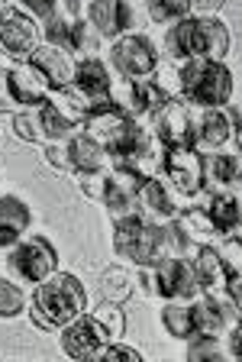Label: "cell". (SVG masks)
<instances>
[{
  "label": "cell",
  "mask_w": 242,
  "mask_h": 362,
  "mask_svg": "<svg viewBox=\"0 0 242 362\" xmlns=\"http://www.w3.org/2000/svg\"><path fill=\"white\" fill-rule=\"evenodd\" d=\"M39 117H42V129H46V143H65V139L78 129V127H71V123L65 120L49 100L39 104Z\"/></svg>",
  "instance_id": "33"
},
{
  "label": "cell",
  "mask_w": 242,
  "mask_h": 362,
  "mask_svg": "<svg viewBox=\"0 0 242 362\" xmlns=\"http://www.w3.org/2000/svg\"><path fill=\"white\" fill-rule=\"evenodd\" d=\"M30 62L46 75L49 88H65V84L75 81V55L59 49V45H49V42H39L36 49L30 52Z\"/></svg>",
  "instance_id": "16"
},
{
  "label": "cell",
  "mask_w": 242,
  "mask_h": 362,
  "mask_svg": "<svg viewBox=\"0 0 242 362\" xmlns=\"http://www.w3.org/2000/svg\"><path fill=\"white\" fill-rule=\"evenodd\" d=\"M81 133H87L94 143L104 146L110 158H123L126 152L136 149L139 139H143L149 129L123 104H116L114 98H107V100L91 104V110H87V117H84V123H81Z\"/></svg>",
  "instance_id": "2"
},
{
  "label": "cell",
  "mask_w": 242,
  "mask_h": 362,
  "mask_svg": "<svg viewBox=\"0 0 242 362\" xmlns=\"http://www.w3.org/2000/svg\"><path fill=\"white\" fill-rule=\"evenodd\" d=\"M78 191L91 201L104 197V172H78Z\"/></svg>",
  "instance_id": "41"
},
{
  "label": "cell",
  "mask_w": 242,
  "mask_h": 362,
  "mask_svg": "<svg viewBox=\"0 0 242 362\" xmlns=\"http://www.w3.org/2000/svg\"><path fill=\"white\" fill-rule=\"evenodd\" d=\"M23 13H30L36 23H46L49 16L59 13V0H20Z\"/></svg>",
  "instance_id": "42"
},
{
  "label": "cell",
  "mask_w": 242,
  "mask_h": 362,
  "mask_svg": "<svg viewBox=\"0 0 242 362\" xmlns=\"http://www.w3.org/2000/svg\"><path fill=\"white\" fill-rule=\"evenodd\" d=\"M236 129H239V110L236 107H200V117H194V149H223L236 136Z\"/></svg>",
  "instance_id": "9"
},
{
  "label": "cell",
  "mask_w": 242,
  "mask_h": 362,
  "mask_svg": "<svg viewBox=\"0 0 242 362\" xmlns=\"http://www.w3.org/2000/svg\"><path fill=\"white\" fill-rule=\"evenodd\" d=\"M184 197L178 194V191L168 185L162 175H155V178H145L143 188H139V211H143V217H152V220H171L174 214L184 207Z\"/></svg>",
  "instance_id": "14"
},
{
  "label": "cell",
  "mask_w": 242,
  "mask_h": 362,
  "mask_svg": "<svg viewBox=\"0 0 242 362\" xmlns=\"http://www.w3.org/2000/svg\"><path fill=\"white\" fill-rule=\"evenodd\" d=\"M42 36H46L49 45H59V49H65V52H71V20H65V16H49L46 26H42Z\"/></svg>",
  "instance_id": "37"
},
{
  "label": "cell",
  "mask_w": 242,
  "mask_h": 362,
  "mask_svg": "<svg viewBox=\"0 0 242 362\" xmlns=\"http://www.w3.org/2000/svg\"><path fill=\"white\" fill-rule=\"evenodd\" d=\"M46 162L52 168H59V172H75V168H71V158H68L65 143H46Z\"/></svg>",
  "instance_id": "43"
},
{
  "label": "cell",
  "mask_w": 242,
  "mask_h": 362,
  "mask_svg": "<svg viewBox=\"0 0 242 362\" xmlns=\"http://www.w3.org/2000/svg\"><path fill=\"white\" fill-rule=\"evenodd\" d=\"M188 359L190 362L219 359V339L217 337H204V333H194V337H188Z\"/></svg>",
  "instance_id": "38"
},
{
  "label": "cell",
  "mask_w": 242,
  "mask_h": 362,
  "mask_svg": "<svg viewBox=\"0 0 242 362\" xmlns=\"http://www.w3.org/2000/svg\"><path fill=\"white\" fill-rule=\"evenodd\" d=\"M143 181L136 172H129L126 165H114L110 172L104 175V197L100 204L107 207L110 217H123V214H133L139 211V188H143Z\"/></svg>",
  "instance_id": "12"
},
{
  "label": "cell",
  "mask_w": 242,
  "mask_h": 362,
  "mask_svg": "<svg viewBox=\"0 0 242 362\" xmlns=\"http://www.w3.org/2000/svg\"><path fill=\"white\" fill-rule=\"evenodd\" d=\"M87 23L97 30L100 39L114 42L116 36H123L133 26V10H129L126 0H91L87 4Z\"/></svg>",
  "instance_id": "15"
},
{
  "label": "cell",
  "mask_w": 242,
  "mask_h": 362,
  "mask_svg": "<svg viewBox=\"0 0 242 362\" xmlns=\"http://www.w3.org/2000/svg\"><path fill=\"white\" fill-rule=\"evenodd\" d=\"M168 100V94L159 88V84L152 81V78H139V81H129V107L126 110L133 117H155L159 107Z\"/></svg>",
  "instance_id": "27"
},
{
  "label": "cell",
  "mask_w": 242,
  "mask_h": 362,
  "mask_svg": "<svg viewBox=\"0 0 242 362\" xmlns=\"http://www.w3.org/2000/svg\"><path fill=\"white\" fill-rule=\"evenodd\" d=\"M188 4H190V10H194L197 16H213L223 4H226V0H188Z\"/></svg>",
  "instance_id": "44"
},
{
  "label": "cell",
  "mask_w": 242,
  "mask_h": 362,
  "mask_svg": "<svg viewBox=\"0 0 242 362\" xmlns=\"http://www.w3.org/2000/svg\"><path fill=\"white\" fill-rule=\"evenodd\" d=\"M145 10H149V16L155 23H174L181 20V16L190 13V4L188 0H145Z\"/></svg>",
  "instance_id": "36"
},
{
  "label": "cell",
  "mask_w": 242,
  "mask_h": 362,
  "mask_svg": "<svg viewBox=\"0 0 242 362\" xmlns=\"http://www.w3.org/2000/svg\"><path fill=\"white\" fill-rule=\"evenodd\" d=\"M162 175L184 201H190L204 191V152L194 146H168Z\"/></svg>",
  "instance_id": "7"
},
{
  "label": "cell",
  "mask_w": 242,
  "mask_h": 362,
  "mask_svg": "<svg viewBox=\"0 0 242 362\" xmlns=\"http://www.w3.org/2000/svg\"><path fill=\"white\" fill-rule=\"evenodd\" d=\"M91 317L104 327L110 339H123V333H126V314H123V304L104 301V298H100V304L91 310Z\"/></svg>",
  "instance_id": "31"
},
{
  "label": "cell",
  "mask_w": 242,
  "mask_h": 362,
  "mask_svg": "<svg viewBox=\"0 0 242 362\" xmlns=\"http://www.w3.org/2000/svg\"><path fill=\"white\" fill-rule=\"evenodd\" d=\"M152 294H162L165 301H194L200 298V281L188 256H168L159 265H152Z\"/></svg>",
  "instance_id": "5"
},
{
  "label": "cell",
  "mask_w": 242,
  "mask_h": 362,
  "mask_svg": "<svg viewBox=\"0 0 242 362\" xmlns=\"http://www.w3.org/2000/svg\"><path fill=\"white\" fill-rule=\"evenodd\" d=\"M162 327H165L168 337H174V339L194 337L190 304L188 301H165V308H162Z\"/></svg>",
  "instance_id": "30"
},
{
  "label": "cell",
  "mask_w": 242,
  "mask_h": 362,
  "mask_svg": "<svg viewBox=\"0 0 242 362\" xmlns=\"http://www.w3.org/2000/svg\"><path fill=\"white\" fill-rule=\"evenodd\" d=\"M207 217H210L213 230H217L219 236H229V233H239V197L233 194V191H213L210 201H207Z\"/></svg>",
  "instance_id": "25"
},
{
  "label": "cell",
  "mask_w": 242,
  "mask_h": 362,
  "mask_svg": "<svg viewBox=\"0 0 242 362\" xmlns=\"http://www.w3.org/2000/svg\"><path fill=\"white\" fill-rule=\"evenodd\" d=\"M152 120H155L152 133L165 149L168 146H194V110L184 98H168Z\"/></svg>",
  "instance_id": "10"
},
{
  "label": "cell",
  "mask_w": 242,
  "mask_h": 362,
  "mask_svg": "<svg viewBox=\"0 0 242 362\" xmlns=\"http://www.w3.org/2000/svg\"><path fill=\"white\" fill-rule=\"evenodd\" d=\"M162 162H165V146L155 139L152 129L139 139L136 149L126 152L123 158H116V165H126L129 172H136L139 178H155V175H162Z\"/></svg>",
  "instance_id": "20"
},
{
  "label": "cell",
  "mask_w": 242,
  "mask_h": 362,
  "mask_svg": "<svg viewBox=\"0 0 242 362\" xmlns=\"http://www.w3.org/2000/svg\"><path fill=\"white\" fill-rule=\"evenodd\" d=\"M133 288H136V272L126 269V265H110L100 275V298L104 301H129L133 298Z\"/></svg>",
  "instance_id": "28"
},
{
  "label": "cell",
  "mask_w": 242,
  "mask_h": 362,
  "mask_svg": "<svg viewBox=\"0 0 242 362\" xmlns=\"http://www.w3.org/2000/svg\"><path fill=\"white\" fill-rule=\"evenodd\" d=\"M168 223L174 226L178 240L184 243L188 259L197 246H207V243H213V236H217V230H213V223H210V217H207L204 207H181Z\"/></svg>",
  "instance_id": "17"
},
{
  "label": "cell",
  "mask_w": 242,
  "mask_h": 362,
  "mask_svg": "<svg viewBox=\"0 0 242 362\" xmlns=\"http://www.w3.org/2000/svg\"><path fill=\"white\" fill-rule=\"evenodd\" d=\"M178 78L181 98L190 107H226L233 100V71L223 62L190 55L178 62Z\"/></svg>",
  "instance_id": "3"
},
{
  "label": "cell",
  "mask_w": 242,
  "mask_h": 362,
  "mask_svg": "<svg viewBox=\"0 0 242 362\" xmlns=\"http://www.w3.org/2000/svg\"><path fill=\"white\" fill-rule=\"evenodd\" d=\"M59 346L61 353L68 356V359H78V362H87V359H97V349L104 346V343H110V337H107V330L94 320L87 310L84 314H78L75 320H68L65 327H59Z\"/></svg>",
  "instance_id": "8"
},
{
  "label": "cell",
  "mask_w": 242,
  "mask_h": 362,
  "mask_svg": "<svg viewBox=\"0 0 242 362\" xmlns=\"http://www.w3.org/2000/svg\"><path fill=\"white\" fill-rule=\"evenodd\" d=\"M165 55L171 62H184L194 55V16H181V20L168 23L165 33Z\"/></svg>",
  "instance_id": "29"
},
{
  "label": "cell",
  "mask_w": 242,
  "mask_h": 362,
  "mask_svg": "<svg viewBox=\"0 0 242 362\" xmlns=\"http://www.w3.org/2000/svg\"><path fill=\"white\" fill-rule=\"evenodd\" d=\"M97 359L100 362H143V353L126 346L123 339H110V343H104V346L97 349Z\"/></svg>",
  "instance_id": "39"
},
{
  "label": "cell",
  "mask_w": 242,
  "mask_h": 362,
  "mask_svg": "<svg viewBox=\"0 0 242 362\" xmlns=\"http://www.w3.org/2000/svg\"><path fill=\"white\" fill-rule=\"evenodd\" d=\"M26 308V294L10 279H0V320H13Z\"/></svg>",
  "instance_id": "35"
},
{
  "label": "cell",
  "mask_w": 242,
  "mask_h": 362,
  "mask_svg": "<svg viewBox=\"0 0 242 362\" xmlns=\"http://www.w3.org/2000/svg\"><path fill=\"white\" fill-rule=\"evenodd\" d=\"M84 310H87V291L71 272L55 269L46 281H39L30 298V320L39 330H59Z\"/></svg>",
  "instance_id": "1"
},
{
  "label": "cell",
  "mask_w": 242,
  "mask_h": 362,
  "mask_svg": "<svg viewBox=\"0 0 242 362\" xmlns=\"http://www.w3.org/2000/svg\"><path fill=\"white\" fill-rule=\"evenodd\" d=\"M65 149H68V158H71V168L75 172H104L107 165V149L100 143H94L87 133L75 129V133L65 139Z\"/></svg>",
  "instance_id": "23"
},
{
  "label": "cell",
  "mask_w": 242,
  "mask_h": 362,
  "mask_svg": "<svg viewBox=\"0 0 242 362\" xmlns=\"http://www.w3.org/2000/svg\"><path fill=\"white\" fill-rule=\"evenodd\" d=\"M13 133L23 143H46V129H42L39 107H23L20 113H13Z\"/></svg>",
  "instance_id": "32"
},
{
  "label": "cell",
  "mask_w": 242,
  "mask_h": 362,
  "mask_svg": "<svg viewBox=\"0 0 242 362\" xmlns=\"http://www.w3.org/2000/svg\"><path fill=\"white\" fill-rule=\"evenodd\" d=\"M242 165H239V156L236 152H204V191H226L236 185L239 178Z\"/></svg>",
  "instance_id": "21"
},
{
  "label": "cell",
  "mask_w": 242,
  "mask_h": 362,
  "mask_svg": "<svg viewBox=\"0 0 242 362\" xmlns=\"http://www.w3.org/2000/svg\"><path fill=\"white\" fill-rule=\"evenodd\" d=\"M7 88H10L13 104H23V107H39L49 98V90H52L46 75H42L30 59L13 62V65L7 68Z\"/></svg>",
  "instance_id": "13"
},
{
  "label": "cell",
  "mask_w": 242,
  "mask_h": 362,
  "mask_svg": "<svg viewBox=\"0 0 242 362\" xmlns=\"http://www.w3.org/2000/svg\"><path fill=\"white\" fill-rule=\"evenodd\" d=\"M190 265L197 272V281H200V291L204 294H213V291H223L226 285V272H223V262H219V252L213 243L207 246H197L190 252Z\"/></svg>",
  "instance_id": "24"
},
{
  "label": "cell",
  "mask_w": 242,
  "mask_h": 362,
  "mask_svg": "<svg viewBox=\"0 0 242 362\" xmlns=\"http://www.w3.org/2000/svg\"><path fill=\"white\" fill-rule=\"evenodd\" d=\"M46 100L61 113V117H65V120L71 123V127H78V129H81L84 117H87V110H91V98H87V94H81L75 84H65V88H52Z\"/></svg>",
  "instance_id": "26"
},
{
  "label": "cell",
  "mask_w": 242,
  "mask_h": 362,
  "mask_svg": "<svg viewBox=\"0 0 242 362\" xmlns=\"http://www.w3.org/2000/svg\"><path fill=\"white\" fill-rule=\"evenodd\" d=\"M10 107H13V98L7 88V68H0V113H10Z\"/></svg>",
  "instance_id": "45"
},
{
  "label": "cell",
  "mask_w": 242,
  "mask_h": 362,
  "mask_svg": "<svg viewBox=\"0 0 242 362\" xmlns=\"http://www.w3.org/2000/svg\"><path fill=\"white\" fill-rule=\"evenodd\" d=\"M152 81L159 84L168 98H181V78H178V65H171V62L155 68V71H152Z\"/></svg>",
  "instance_id": "40"
},
{
  "label": "cell",
  "mask_w": 242,
  "mask_h": 362,
  "mask_svg": "<svg viewBox=\"0 0 242 362\" xmlns=\"http://www.w3.org/2000/svg\"><path fill=\"white\" fill-rule=\"evenodd\" d=\"M229 52V30L217 16H194V55L223 62Z\"/></svg>",
  "instance_id": "18"
},
{
  "label": "cell",
  "mask_w": 242,
  "mask_h": 362,
  "mask_svg": "<svg viewBox=\"0 0 242 362\" xmlns=\"http://www.w3.org/2000/svg\"><path fill=\"white\" fill-rule=\"evenodd\" d=\"M10 7V0H0V10H7Z\"/></svg>",
  "instance_id": "46"
},
{
  "label": "cell",
  "mask_w": 242,
  "mask_h": 362,
  "mask_svg": "<svg viewBox=\"0 0 242 362\" xmlns=\"http://www.w3.org/2000/svg\"><path fill=\"white\" fill-rule=\"evenodd\" d=\"M110 62L126 81H139V78H152V71L159 68V49L149 36L123 33L110 45Z\"/></svg>",
  "instance_id": "6"
},
{
  "label": "cell",
  "mask_w": 242,
  "mask_h": 362,
  "mask_svg": "<svg viewBox=\"0 0 242 362\" xmlns=\"http://www.w3.org/2000/svg\"><path fill=\"white\" fill-rule=\"evenodd\" d=\"M97 42H100L97 30H94L84 16H75V20H71V55L75 52H81V55L97 52Z\"/></svg>",
  "instance_id": "34"
},
{
  "label": "cell",
  "mask_w": 242,
  "mask_h": 362,
  "mask_svg": "<svg viewBox=\"0 0 242 362\" xmlns=\"http://www.w3.org/2000/svg\"><path fill=\"white\" fill-rule=\"evenodd\" d=\"M71 84H75L81 94H87V98H91V104L107 100L110 94H114V78H110V68H107L97 55H84V59L78 62V65H75V81H71Z\"/></svg>",
  "instance_id": "19"
},
{
  "label": "cell",
  "mask_w": 242,
  "mask_h": 362,
  "mask_svg": "<svg viewBox=\"0 0 242 362\" xmlns=\"http://www.w3.org/2000/svg\"><path fill=\"white\" fill-rule=\"evenodd\" d=\"M7 265L20 281L39 285V281H46L59 269V256H55L52 243L46 236H20L7 249Z\"/></svg>",
  "instance_id": "4"
},
{
  "label": "cell",
  "mask_w": 242,
  "mask_h": 362,
  "mask_svg": "<svg viewBox=\"0 0 242 362\" xmlns=\"http://www.w3.org/2000/svg\"><path fill=\"white\" fill-rule=\"evenodd\" d=\"M39 45V26L23 10H0V49L13 62L30 59V52Z\"/></svg>",
  "instance_id": "11"
},
{
  "label": "cell",
  "mask_w": 242,
  "mask_h": 362,
  "mask_svg": "<svg viewBox=\"0 0 242 362\" xmlns=\"http://www.w3.org/2000/svg\"><path fill=\"white\" fill-rule=\"evenodd\" d=\"M32 223V214L26 207V201L13 194H4L0 197V249H10L20 236H26Z\"/></svg>",
  "instance_id": "22"
}]
</instances>
